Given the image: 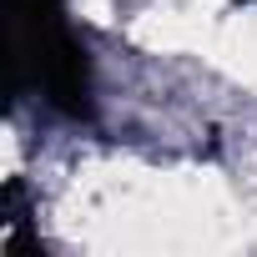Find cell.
Returning <instances> with one entry per match:
<instances>
[{
  "mask_svg": "<svg viewBox=\"0 0 257 257\" xmlns=\"http://www.w3.org/2000/svg\"><path fill=\"white\" fill-rule=\"evenodd\" d=\"M26 26H31V61L46 101L66 116L91 111V61L66 26V0H26Z\"/></svg>",
  "mask_w": 257,
  "mask_h": 257,
  "instance_id": "cell-1",
  "label": "cell"
}]
</instances>
